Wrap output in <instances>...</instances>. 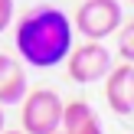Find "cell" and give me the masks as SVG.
<instances>
[{"label": "cell", "instance_id": "8", "mask_svg": "<svg viewBox=\"0 0 134 134\" xmlns=\"http://www.w3.org/2000/svg\"><path fill=\"white\" fill-rule=\"evenodd\" d=\"M118 56L124 62H134V20L118 26Z\"/></svg>", "mask_w": 134, "mask_h": 134}, {"label": "cell", "instance_id": "9", "mask_svg": "<svg viewBox=\"0 0 134 134\" xmlns=\"http://www.w3.org/2000/svg\"><path fill=\"white\" fill-rule=\"evenodd\" d=\"M10 20H13V0H0V33L10 26Z\"/></svg>", "mask_w": 134, "mask_h": 134}, {"label": "cell", "instance_id": "12", "mask_svg": "<svg viewBox=\"0 0 134 134\" xmlns=\"http://www.w3.org/2000/svg\"><path fill=\"white\" fill-rule=\"evenodd\" d=\"M52 134H59V128H56V131H52ZM62 134H65V131H62Z\"/></svg>", "mask_w": 134, "mask_h": 134}, {"label": "cell", "instance_id": "2", "mask_svg": "<svg viewBox=\"0 0 134 134\" xmlns=\"http://www.w3.org/2000/svg\"><path fill=\"white\" fill-rule=\"evenodd\" d=\"M23 134H52L62 121V98L52 88H33L23 95Z\"/></svg>", "mask_w": 134, "mask_h": 134}, {"label": "cell", "instance_id": "4", "mask_svg": "<svg viewBox=\"0 0 134 134\" xmlns=\"http://www.w3.org/2000/svg\"><path fill=\"white\" fill-rule=\"evenodd\" d=\"M65 59H69V75H72V82H79V85L98 82V79H105L108 69H111V52L105 49L98 39H88V43L79 46V49H69Z\"/></svg>", "mask_w": 134, "mask_h": 134}, {"label": "cell", "instance_id": "6", "mask_svg": "<svg viewBox=\"0 0 134 134\" xmlns=\"http://www.w3.org/2000/svg\"><path fill=\"white\" fill-rule=\"evenodd\" d=\"M26 75L23 65L13 56H0V105H20L26 95Z\"/></svg>", "mask_w": 134, "mask_h": 134}, {"label": "cell", "instance_id": "5", "mask_svg": "<svg viewBox=\"0 0 134 134\" xmlns=\"http://www.w3.org/2000/svg\"><path fill=\"white\" fill-rule=\"evenodd\" d=\"M105 82V102L115 115H134V62H121L108 69Z\"/></svg>", "mask_w": 134, "mask_h": 134}, {"label": "cell", "instance_id": "7", "mask_svg": "<svg viewBox=\"0 0 134 134\" xmlns=\"http://www.w3.org/2000/svg\"><path fill=\"white\" fill-rule=\"evenodd\" d=\"M62 131L65 134H102V121H98L95 108L88 102H69L62 105Z\"/></svg>", "mask_w": 134, "mask_h": 134}, {"label": "cell", "instance_id": "1", "mask_svg": "<svg viewBox=\"0 0 134 134\" xmlns=\"http://www.w3.org/2000/svg\"><path fill=\"white\" fill-rule=\"evenodd\" d=\"M72 33H75L72 20L59 7L36 3L16 20L13 43H16V52L23 56L26 65H33V69H52V65H59L69 56Z\"/></svg>", "mask_w": 134, "mask_h": 134}, {"label": "cell", "instance_id": "11", "mask_svg": "<svg viewBox=\"0 0 134 134\" xmlns=\"http://www.w3.org/2000/svg\"><path fill=\"white\" fill-rule=\"evenodd\" d=\"M0 134H23V131H0Z\"/></svg>", "mask_w": 134, "mask_h": 134}, {"label": "cell", "instance_id": "10", "mask_svg": "<svg viewBox=\"0 0 134 134\" xmlns=\"http://www.w3.org/2000/svg\"><path fill=\"white\" fill-rule=\"evenodd\" d=\"M0 131H3V108H0Z\"/></svg>", "mask_w": 134, "mask_h": 134}, {"label": "cell", "instance_id": "13", "mask_svg": "<svg viewBox=\"0 0 134 134\" xmlns=\"http://www.w3.org/2000/svg\"><path fill=\"white\" fill-rule=\"evenodd\" d=\"M131 3H134V0H131Z\"/></svg>", "mask_w": 134, "mask_h": 134}, {"label": "cell", "instance_id": "3", "mask_svg": "<svg viewBox=\"0 0 134 134\" xmlns=\"http://www.w3.org/2000/svg\"><path fill=\"white\" fill-rule=\"evenodd\" d=\"M121 23H124V13H121V3L118 0H85L79 7V13H75L72 30H79L85 39H98L102 43Z\"/></svg>", "mask_w": 134, "mask_h": 134}]
</instances>
